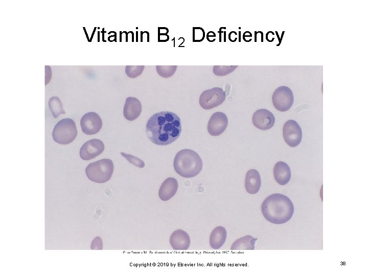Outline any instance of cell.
Instances as JSON below:
<instances>
[{
    "label": "cell",
    "instance_id": "obj_24",
    "mask_svg": "<svg viewBox=\"0 0 368 276\" xmlns=\"http://www.w3.org/2000/svg\"><path fill=\"white\" fill-rule=\"evenodd\" d=\"M121 154L124 157L129 163L134 165L135 166L140 168H143L145 167L144 162L140 158L132 155L126 154L124 152H121Z\"/></svg>",
    "mask_w": 368,
    "mask_h": 276
},
{
    "label": "cell",
    "instance_id": "obj_20",
    "mask_svg": "<svg viewBox=\"0 0 368 276\" xmlns=\"http://www.w3.org/2000/svg\"><path fill=\"white\" fill-rule=\"evenodd\" d=\"M48 105L55 118H57L61 114H65L62 103L58 97H51L48 102Z\"/></svg>",
    "mask_w": 368,
    "mask_h": 276
},
{
    "label": "cell",
    "instance_id": "obj_19",
    "mask_svg": "<svg viewBox=\"0 0 368 276\" xmlns=\"http://www.w3.org/2000/svg\"><path fill=\"white\" fill-rule=\"evenodd\" d=\"M257 239L249 235L243 236L233 242L231 249L232 250H254L255 244Z\"/></svg>",
    "mask_w": 368,
    "mask_h": 276
},
{
    "label": "cell",
    "instance_id": "obj_25",
    "mask_svg": "<svg viewBox=\"0 0 368 276\" xmlns=\"http://www.w3.org/2000/svg\"><path fill=\"white\" fill-rule=\"evenodd\" d=\"M193 41H200L204 37V30L201 28H193Z\"/></svg>",
    "mask_w": 368,
    "mask_h": 276
},
{
    "label": "cell",
    "instance_id": "obj_1",
    "mask_svg": "<svg viewBox=\"0 0 368 276\" xmlns=\"http://www.w3.org/2000/svg\"><path fill=\"white\" fill-rule=\"evenodd\" d=\"M179 117L170 111H160L147 121L146 132L148 139L157 145H167L176 141L181 132Z\"/></svg>",
    "mask_w": 368,
    "mask_h": 276
},
{
    "label": "cell",
    "instance_id": "obj_13",
    "mask_svg": "<svg viewBox=\"0 0 368 276\" xmlns=\"http://www.w3.org/2000/svg\"><path fill=\"white\" fill-rule=\"evenodd\" d=\"M190 243L191 239L189 235L182 229L175 231L170 237V244L174 250H188Z\"/></svg>",
    "mask_w": 368,
    "mask_h": 276
},
{
    "label": "cell",
    "instance_id": "obj_21",
    "mask_svg": "<svg viewBox=\"0 0 368 276\" xmlns=\"http://www.w3.org/2000/svg\"><path fill=\"white\" fill-rule=\"evenodd\" d=\"M238 67V65H214L213 72L216 76H224L232 73Z\"/></svg>",
    "mask_w": 368,
    "mask_h": 276
},
{
    "label": "cell",
    "instance_id": "obj_12",
    "mask_svg": "<svg viewBox=\"0 0 368 276\" xmlns=\"http://www.w3.org/2000/svg\"><path fill=\"white\" fill-rule=\"evenodd\" d=\"M228 125V118L222 112H216L211 117L208 124L209 133L212 136H218L222 134Z\"/></svg>",
    "mask_w": 368,
    "mask_h": 276
},
{
    "label": "cell",
    "instance_id": "obj_26",
    "mask_svg": "<svg viewBox=\"0 0 368 276\" xmlns=\"http://www.w3.org/2000/svg\"><path fill=\"white\" fill-rule=\"evenodd\" d=\"M91 249H102L103 243L100 237H96L93 241L91 245Z\"/></svg>",
    "mask_w": 368,
    "mask_h": 276
},
{
    "label": "cell",
    "instance_id": "obj_8",
    "mask_svg": "<svg viewBox=\"0 0 368 276\" xmlns=\"http://www.w3.org/2000/svg\"><path fill=\"white\" fill-rule=\"evenodd\" d=\"M283 136L286 144L291 147L300 145L302 139V130L296 121L289 120L283 127Z\"/></svg>",
    "mask_w": 368,
    "mask_h": 276
},
{
    "label": "cell",
    "instance_id": "obj_15",
    "mask_svg": "<svg viewBox=\"0 0 368 276\" xmlns=\"http://www.w3.org/2000/svg\"><path fill=\"white\" fill-rule=\"evenodd\" d=\"M261 180L259 172L256 169L248 170L245 175L244 186L246 192L250 194L257 193L261 188Z\"/></svg>",
    "mask_w": 368,
    "mask_h": 276
},
{
    "label": "cell",
    "instance_id": "obj_2",
    "mask_svg": "<svg viewBox=\"0 0 368 276\" xmlns=\"http://www.w3.org/2000/svg\"><path fill=\"white\" fill-rule=\"evenodd\" d=\"M264 218L270 223L281 224L290 220L294 214V205L290 199L282 194L267 196L261 206Z\"/></svg>",
    "mask_w": 368,
    "mask_h": 276
},
{
    "label": "cell",
    "instance_id": "obj_22",
    "mask_svg": "<svg viewBox=\"0 0 368 276\" xmlns=\"http://www.w3.org/2000/svg\"><path fill=\"white\" fill-rule=\"evenodd\" d=\"M176 65H156V70L158 74L165 78L172 76L176 71Z\"/></svg>",
    "mask_w": 368,
    "mask_h": 276
},
{
    "label": "cell",
    "instance_id": "obj_23",
    "mask_svg": "<svg viewBox=\"0 0 368 276\" xmlns=\"http://www.w3.org/2000/svg\"><path fill=\"white\" fill-rule=\"evenodd\" d=\"M144 65H127L125 67V73L128 77L135 78L143 73Z\"/></svg>",
    "mask_w": 368,
    "mask_h": 276
},
{
    "label": "cell",
    "instance_id": "obj_16",
    "mask_svg": "<svg viewBox=\"0 0 368 276\" xmlns=\"http://www.w3.org/2000/svg\"><path fill=\"white\" fill-rule=\"evenodd\" d=\"M273 175L278 184L286 185L289 182L291 177L290 168L287 163L282 161L278 162L274 166Z\"/></svg>",
    "mask_w": 368,
    "mask_h": 276
},
{
    "label": "cell",
    "instance_id": "obj_5",
    "mask_svg": "<svg viewBox=\"0 0 368 276\" xmlns=\"http://www.w3.org/2000/svg\"><path fill=\"white\" fill-rule=\"evenodd\" d=\"M77 130L75 122L70 118L59 121L55 126L52 136L54 141L61 145L72 143L76 137Z\"/></svg>",
    "mask_w": 368,
    "mask_h": 276
},
{
    "label": "cell",
    "instance_id": "obj_18",
    "mask_svg": "<svg viewBox=\"0 0 368 276\" xmlns=\"http://www.w3.org/2000/svg\"><path fill=\"white\" fill-rule=\"evenodd\" d=\"M227 237V232L224 227L218 226L211 232L210 236V246L215 249L220 248L225 243Z\"/></svg>",
    "mask_w": 368,
    "mask_h": 276
},
{
    "label": "cell",
    "instance_id": "obj_9",
    "mask_svg": "<svg viewBox=\"0 0 368 276\" xmlns=\"http://www.w3.org/2000/svg\"><path fill=\"white\" fill-rule=\"evenodd\" d=\"M102 124L101 118L95 112L84 114L80 120L81 129L87 135L97 133L102 128Z\"/></svg>",
    "mask_w": 368,
    "mask_h": 276
},
{
    "label": "cell",
    "instance_id": "obj_4",
    "mask_svg": "<svg viewBox=\"0 0 368 276\" xmlns=\"http://www.w3.org/2000/svg\"><path fill=\"white\" fill-rule=\"evenodd\" d=\"M113 170L112 161L104 158L88 164L85 173L90 180L97 183H104L111 178Z\"/></svg>",
    "mask_w": 368,
    "mask_h": 276
},
{
    "label": "cell",
    "instance_id": "obj_14",
    "mask_svg": "<svg viewBox=\"0 0 368 276\" xmlns=\"http://www.w3.org/2000/svg\"><path fill=\"white\" fill-rule=\"evenodd\" d=\"M142 104L135 97H129L125 101L124 106L123 114L125 118L130 121L136 119L141 114Z\"/></svg>",
    "mask_w": 368,
    "mask_h": 276
},
{
    "label": "cell",
    "instance_id": "obj_10",
    "mask_svg": "<svg viewBox=\"0 0 368 276\" xmlns=\"http://www.w3.org/2000/svg\"><path fill=\"white\" fill-rule=\"evenodd\" d=\"M104 150L103 142L98 139H92L85 142L81 147L79 154L85 160L92 159L101 154Z\"/></svg>",
    "mask_w": 368,
    "mask_h": 276
},
{
    "label": "cell",
    "instance_id": "obj_17",
    "mask_svg": "<svg viewBox=\"0 0 368 276\" xmlns=\"http://www.w3.org/2000/svg\"><path fill=\"white\" fill-rule=\"evenodd\" d=\"M178 183L177 180L173 177L166 179L160 186L158 195L163 201H168L173 197L177 191Z\"/></svg>",
    "mask_w": 368,
    "mask_h": 276
},
{
    "label": "cell",
    "instance_id": "obj_7",
    "mask_svg": "<svg viewBox=\"0 0 368 276\" xmlns=\"http://www.w3.org/2000/svg\"><path fill=\"white\" fill-rule=\"evenodd\" d=\"M272 102L274 108L281 112L288 111L294 103V95L288 86L278 87L272 94Z\"/></svg>",
    "mask_w": 368,
    "mask_h": 276
},
{
    "label": "cell",
    "instance_id": "obj_6",
    "mask_svg": "<svg viewBox=\"0 0 368 276\" xmlns=\"http://www.w3.org/2000/svg\"><path fill=\"white\" fill-rule=\"evenodd\" d=\"M226 99V93L219 87L203 91L199 97V105L204 109H211L222 104Z\"/></svg>",
    "mask_w": 368,
    "mask_h": 276
},
{
    "label": "cell",
    "instance_id": "obj_3",
    "mask_svg": "<svg viewBox=\"0 0 368 276\" xmlns=\"http://www.w3.org/2000/svg\"><path fill=\"white\" fill-rule=\"evenodd\" d=\"M202 160L194 150L183 149L176 154L173 167L176 172L185 178H192L197 175L202 169Z\"/></svg>",
    "mask_w": 368,
    "mask_h": 276
},
{
    "label": "cell",
    "instance_id": "obj_11",
    "mask_svg": "<svg viewBox=\"0 0 368 276\" xmlns=\"http://www.w3.org/2000/svg\"><path fill=\"white\" fill-rule=\"evenodd\" d=\"M252 122L254 125L260 130H268L273 126L275 117L266 109H259L254 113Z\"/></svg>",
    "mask_w": 368,
    "mask_h": 276
}]
</instances>
